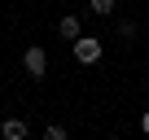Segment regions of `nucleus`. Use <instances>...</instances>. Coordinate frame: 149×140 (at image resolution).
<instances>
[{"instance_id": "6", "label": "nucleus", "mask_w": 149, "mask_h": 140, "mask_svg": "<svg viewBox=\"0 0 149 140\" xmlns=\"http://www.w3.org/2000/svg\"><path fill=\"white\" fill-rule=\"evenodd\" d=\"M44 140H66V127H57V123H53V127H44Z\"/></svg>"}, {"instance_id": "3", "label": "nucleus", "mask_w": 149, "mask_h": 140, "mask_svg": "<svg viewBox=\"0 0 149 140\" xmlns=\"http://www.w3.org/2000/svg\"><path fill=\"white\" fill-rule=\"evenodd\" d=\"M57 31H61V40H70V44H74V40L84 35V18H79V13H66V18L57 22Z\"/></svg>"}, {"instance_id": "4", "label": "nucleus", "mask_w": 149, "mask_h": 140, "mask_svg": "<svg viewBox=\"0 0 149 140\" xmlns=\"http://www.w3.org/2000/svg\"><path fill=\"white\" fill-rule=\"evenodd\" d=\"M0 131H5V140H26L31 127H26L22 118H5V123H0Z\"/></svg>"}, {"instance_id": "7", "label": "nucleus", "mask_w": 149, "mask_h": 140, "mask_svg": "<svg viewBox=\"0 0 149 140\" xmlns=\"http://www.w3.org/2000/svg\"><path fill=\"white\" fill-rule=\"evenodd\" d=\"M136 35V22H118V40H132Z\"/></svg>"}, {"instance_id": "1", "label": "nucleus", "mask_w": 149, "mask_h": 140, "mask_svg": "<svg viewBox=\"0 0 149 140\" xmlns=\"http://www.w3.org/2000/svg\"><path fill=\"white\" fill-rule=\"evenodd\" d=\"M101 48H105V44H101L97 35H79V40H74V57H79L84 66H97V61H101Z\"/></svg>"}, {"instance_id": "5", "label": "nucleus", "mask_w": 149, "mask_h": 140, "mask_svg": "<svg viewBox=\"0 0 149 140\" xmlns=\"http://www.w3.org/2000/svg\"><path fill=\"white\" fill-rule=\"evenodd\" d=\"M88 9H92L97 18H110V13H114V0H88Z\"/></svg>"}, {"instance_id": "8", "label": "nucleus", "mask_w": 149, "mask_h": 140, "mask_svg": "<svg viewBox=\"0 0 149 140\" xmlns=\"http://www.w3.org/2000/svg\"><path fill=\"white\" fill-rule=\"evenodd\" d=\"M140 131H145V136H149V110H145V114H140Z\"/></svg>"}, {"instance_id": "2", "label": "nucleus", "mask_w": 149, "mask_h": 140, "mask_svg": "<svg viewBox=\"0 0 149 140\" xmlns=\"http://www.w3.org/2000/svg\"><path fill=\"white\" fill-rule=\"evenodd\" d=\"M22 66H26V75H31V79H44V70H48V57H44V48H40V44H31V48L22 53Z\"/></svg>"}]
</instances>
